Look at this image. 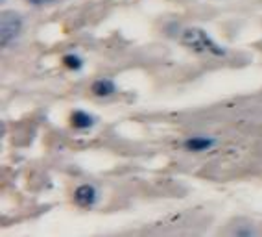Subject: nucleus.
I'll list each match as a JSON object with an SVG mask.
<instances>
[{
	"label": "nucleus",
	"mask_w": 262,
	"mask_h": 237,
	"mask_svg": "<svg viewBox=\"0 0 262 237\" xmlns=\"http://www.w3.org/2000/svg\"><path fill=\"white\" fill-rule=\"evenodd\" d=\"M185 148L190 152H203V150H209L211 147H214V139H209V137H190L187 141L183 143Z\"/></svg>",
	"instance_id": "423d86ee"
},
{
	"label": "nucleus",
	"mask_w": 262,
	"mask_h": 237,
	"mask_svg": "<svg viewBox=\"0 0 262 237\" xmlns=\"http://www.w3.org/2000/svg\"><path fill=\"white\" fill-rule=\"evenodd\" d=\"M63 65L67 69H72V71H80L81 67H83V60L80 56H76V54H67L63 57Z\"/></svg>",
	"instance_id": "0eeeda50"
},
{
	"label": "nucleus",
	"mask_w": 262,
	"mask_h": 237,
	"mask_svg": "<svg viewBox=\"0 0 262 237\" xmlns=\"http://www.w3.org/2000/svg\"><path fill=\"white\" fill-rule=\"evenodd\" d=\"M91 91H93L94 96H111L117 91V86L111 78H100L91 86Z\"/></svg>",
	"instance_id": "20e7f679"
},
{
	"label": "nucleus",
	"mask_w": 262,
	"mask_h": 237,
	"mask_svg": "<svg viewBox=\"0 0 262 237\" xmlns=\"http://www.w3.org/2000/svg\"><path fill=\"white\" fill-rule=\"evenodd\" d=\"M20 28H23L20 15L15 11H4L2 13V35H0L2 45H10L20 33Z\"/></svg>",
	"instance_id": "f03ea898"
},
{
	"label": "nucleus",
	"mask_w": 262,
	"mask_h": 237,
	"mask_svg": "<svg viewBox=\"0 0 262 237\" xmlns=\"http://www.w3.org/2000/svg\"><path fill=\"white\" fill-rule=\"evenodd\" d=\"M30 4H35V6H39V4H47L48 0H28Z\"/></svg>",
	"instance_id": "6e6552de"
},
{
	"label": "nucleus",
	"mask_w": 262,
	"mask_h": 237,
	"mask_svg": "<svg viewBox=\"0 0 262 237\" xmlns=\"http://www.w3.org/2000/svg\"><path fill=\"white\" fill-rule=\"evenodd\" d=\"M185 47L192 48L194 52H202V54H212V56H225V50L220 45L212 41L209 37V33L202 28H187L183 30L181 37H179Z\"/></svg>",
	"instance_id": "f257e3e1"
},
{
	"label": "nucleus",
	"mask_w": 262,
	"mask_h": 237,
	"mask_svg": "<svg viewBox=\"0 0 262 237\" xmlns=\"http://www.w3.org/2000/svg\"><path fill=\"white\" fill-rule=\"evenodd\" d=\"M74 200L80 208H91V206L96 204L98 193H96V189H94L93 185L85 184V185H80V187L74 191Z\"/></svg>",
	"instance_id": "7ed1b4c3"
},
{
	"label": "nucleus",
	"mask_w": 262,
	"mask_h": 237,
	"mask_svg": "<svg viewBox=\"0 0 262 237\" xmlns=\"http://www.w3.org/2000/svg\"><path fill=\"white\" fill-rule=\"evenodd\" d=\"M94 123H96V118L87 113V111H81V109H78V111H74L71 115V124L76 130H89L91 126H94Z\"/></svg>",
	"instance_id": "39448f33"
}]
</instances>
